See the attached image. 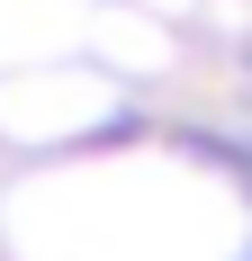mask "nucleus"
Returning a JSON list of instances; mask_svg holds the SVG:
<instances>
[]
</instances>
